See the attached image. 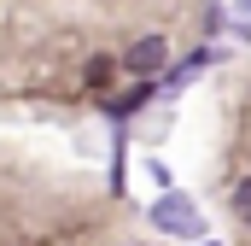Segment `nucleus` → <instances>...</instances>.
Returning <instances> with one entry per match:
<instances>
[{"instance_id": "obj_1", "label": "nucleus", "mask_w": 251, "mask_h": 246, "mask_svg": "<svg viewBox=\"0 0 251 246\" xmlns=\"http://www.w3.org/2000/svg\"><path fill=\"white\" fill-rule=\"evenodd\" d=\"M152 223H158L164 235H176V241H199V235H204L199 205H193L187 193H170V187H164V199L152 205Z\"/></svg>"}, {"instance_id": "obj_2", "label": "nucleus", "mask_w": 251, "mask_h": 246, "mask_svg": "<svg viewBox=\"0 0 251 246\" xmlns=\"http://www.w3.org/2000/svg\"><path fill=\"white\" fill-rule=\"evenodd\" d=\"M123 64L134 70V76H158V70L170 64V47H164V35H140V41L123 53Z\"/></svg>"}, {"instance_id": "obj_3", "label": "nucleus", "mask_w": 251, "mask_h": 246, "mask_svg": "<svg viewBox=\"0 0 251 246\" xmlns=\"http://www.w3.org/2000/svg\"><path fill=\"white\" fill-rule=\"evenodd\" d=\"M146 100H152L146 88H128V94H117V100H105V106H111V118H128V112H140Z\"/></svg>"}, {"instance_id": "obj_4", "label": "nucleus", "mask_w": 251, "mask_h": 246, "mask_svg": "<svg viewBox=\"0 0 251 246\" xmlns=\"http://www.w3.org/2000/svg\"><path fill=\"white\" fill-rule=\"evenodd\" d=\"M234 217H246V223H251V176L234 187Z\"/></svg>"}, {"instance_id": "obj_5", "label": "nucleus", "mask_w": 251, "mask_h": 246, "mask_svg": "<svg viewBox=\"0 0 251 246\" xmlns=\"http://www.w3.org/2000/svg\"><path fill=\"white\" fill-rule=\"evenodd\" d=\"M240 30H246V35H251V0H246V18H240Z\"/></svg>"}, {"instance_id": "obj_6", "label": "nucleus", "mask_w": 251, "mask_h": 246, "mask_svg": "<svg viewBox=\"0 0 251 246\" xmlns=\"http://www.w3.org/2000/svg\"><path fill=\"white\" fill-rule=\"evenodd\" d=\"M210 246H216V241H210Z\"/></svg>"}]
</instances>
